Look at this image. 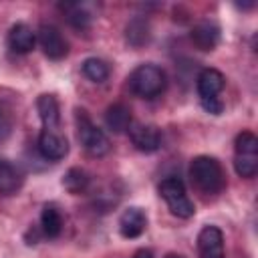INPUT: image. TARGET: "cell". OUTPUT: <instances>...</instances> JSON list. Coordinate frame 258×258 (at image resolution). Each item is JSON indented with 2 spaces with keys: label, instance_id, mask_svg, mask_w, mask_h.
<instances>
[{
  "label": "cell",
  "instance_id": "cell-20",
  "mask_svg": "<svg viewBox=\"0 0 258 258\" xmlns=\"http://www.w3.org/2000/svg\"><path fill=\"white\" fill-rule=\"evenodd\" d=\"M149 40V24L143 18H133L127 24V42L131 46H141Z\"/></svg>",
  "mask_w": 258,
  "mask_h": 258
},
{
  "label": "cell",
  "instance_id": "cell-10",
  "mask_svg": "<svg viewBox=\"0 0 258 258\" xmlns=\"http://www.w3.org/2000/svg\"><path fill=\"white\" fill-rule=\"evenodd\" d=\"M191 42L200 50H214L220 42V28L212 20H202L191 28Z\"/></svg>",
  "mask_w": 258,
  "mask_h": 258
},
{
  "label": "cell",
  "instance_id": "cell-9",
  "mask_svg": "<svg viewBox=\"0 0 258 258\" xmlns=\"http://www.w3.org/2000/svg\"><path fill=\"white\" fill-rule=\"evenodd\" d=\"M129 135H131V143L135 145V149L143 151V153H153L159 149L161 145V133L155 125H133L129 127Z\"/></svg>",
  "mask_w": 258,
  "mask_h": 258
},
{
  "label": "cell",
  "instance_id": "cell-16",
  "mask_svg": "<svg viewBox=\"0 0 258 258\" xmlns=\"http://www.w3.org/2000/svg\"><path fill=\"white\" fill-rule=\"evenodd\" d=\"M105 123L113 133H123L131 127V111L123 103H115L105 111Z\"/></svg>",
  "mask_w": 258,
  "mask_h": 258
},
{
  "label": "cell",
  "instance_id": "cell-19",
  "mask_svg": "<svg viewBox=\"0 0 258 258\" xmlns=\"http://www.w3.org/2000/svg\"><path fill=\"white\" fill-rule=\"evenodd\" d=\"M83 73H85V77L89 79V81H93V83H103V81H107V77H109V73H111V69H109V64L103 60V58H87L85 62H83Z\"/></svg>",
  "mask_w": 258,
  "mask_h": 258
},
{
  "label": "cell",
  "instance_id": "cell-22",
  "mask_svg": "<svg viewBox=\"0 0 258 258\" xmlns=\"http://www.w3.org/2000/svg\"><path fill=\"white\" fill-rule=\"evenodd\" d=\"M10 131H12V113L4 103H0V143L10 135Z\"/></svg>",
  "mask_w": 258,
  "mask_h": 258
},
{
  "label": "cell",
  "instance_id": "cell-21",
  "mask_svg": "<svg viewBox=\"0 0 258 258\" xmlns=\"http://www.w3.org/2000/svg\"><path fill=\"white\" fill-rule=\"evenodd\" d=\"M60 8L67 12L69 22L75 28H87L91 22V14L81 6V4H60Z\"/></svg>",
  "mask_w": 258,
  "mask_h": 258
},
{
  "label": "cell",
  "instance_id": "cell-15",
  "mask_svg": "<svg viewBox=\"0 0 258 258\" xmlns=\"http://www.w3.org/2000/svg\"><path fill=\"white\" fill-rule=\"evenodd\" d=\"M36 111L40 115V121L44 125V129H58V103L54 99V95H40L36 99Z\"/></svg>",
  "mask_w": 258,
  "mask_h": 258
},
{
  "label": "cell",
  "instance_id": "cell-17",
  "mask_svg": "<svg viewBox=\"0 0 258 258\" xmlns=\"http://www.w3.org/2000/svg\"><path fill=\"white\" fill-rule=\"evenodd\" d=\"M40 226H42V234L48 238H56L62 230V216L58 212V208L54 204H46L42 208L40 214Z\"/></svg>",
  "mask_w": 258,
  "mask_h": 258
},
{
  "label": "cell",
  "instance_id": "cell-25",
  "mask_svg": "<svg viewBox=\"0 0 258 258\" xmlns=\"http://www.w3.org/2000/svg\"><path fill=\"white\" fill-rule=\"evenodd\" d=\"M167 258H183V256H179V254H167Z\"/></svg>",
  "mask_w": 258,
  "mask_h": 258
},
{
  "label": "cell",
  "instance_id": "cell-13",
  "mask_svg": "<svg viewBox=\"0 0 258 258\" xmlns=\"http://www.w3.org/2000/svg\"><path fill=\"white\" fill-rule=\"evenodd\" d=\"M224 89V75L218 69H204L198 77L200 99H214Z\"/></svg>",
  "mask_w": 258,
  "mask_h": 258
},
{
  "label": "cell",
  "instance_id": "cell-4",
  "mask_svg": "<svg viewBox=\"0 0 258 258\" xmlns=\"http://www.w3.org/2000/svg\"><path fill=\"white\" fill-rule=\"evenodd\" d=\"M75 119H77V137L81 141V145L95 157H101L109 151V139L103 133V129H99L91 117L87 115L85 109H77L75 111Z\"/></svg>",
  "mask_w": 258,
  "mask_h": 258
},
{
  "label": "cell",
  "instance_id": "cell-24",
  "mask_svg": "<svg viewBox=\"0 0 258 258\" xmlns=\"http://www.w3.org/2000/svg\"><path fill=\"white\" fill-rule=\"evenodd\" d=\"M135 258H153V254L149 250H137L135 252Z\"/></svg>",
  "mask_w": 258,
  "mask_h": 258
},
{
  "label": "cell",
  "instance_id": "cell-12",
  "mask_svg": "<svg viewBox=\"0 0 258 258\" xmlns=\"http://www.w3.org/2000/svg\"><path fill=\"white\" fill-rule=\"evenodd\" d=\"M34 42H36V36L32 32V28L26 26V24H22V22L20 24H14L10 28V32H8V46L14 52H18V54L30 52L34 48Z\"/></svg>",
  "mask_w": 258,
  "mask_h": 258
},
{
  "label": "cell",
  "instance_id": "cell-1",
  "mask_svg": "<svg viewBox=\"0 0 258 258\" xmlns=\"http://www.w3.org/2000/svg\"><path fill=\"white\" fill-rule=\"evenodd\" d=\"M189 179L202 194H220L226 185V175L218 159L210 155H198L189 163Z\"/></svg>",
  "mask_w": 258,
  "mask_h": 258
},
{
  "label": "cell",
  "instance_id": "cell-7",
  "mask_svg": "<svg viewBox=\"0 0 258 258\" xmlns=\"http://www.w3.org/2000/svg\"><path fill=\"white\" fill-rule=\"evenodd\" d=\"M38 151L42 153L44 159L58 161L67 155L69 143L58 129H42L38 135Z\"/></svg>",
  "mask_w": 258,
  "mask_h": 258
},
{
  "label": "cell",
  "instance_id": "cell-2",
  "mask_svg": "<svg viewBox=\"0 0 258 258\" xmlns=\"http://www.w3.org/2000/svg\"><path fill=\"white\" fill-rule=\"evenodd\" d=\"M129 89L141 99H153L165 89V73L157 64H139L129 75Z\"/></svg>",
  "mask_w": 258,
  "mask_h": 258
},
{
  "label": "cell",
  "instance_id": "cell-5",
  "mask_svg": "<svg viewBox=\"0 0 258 258\" xmlns=\"http://www.w3.org/2000/svg\"><path fill=\"white\" fill-rule=\"evenodd\" d=\"M159 196L165 200L167 208L177 218H191L194 216V204L185 194V187L179 177H165L159 183Z\"/></svg>",
  "mask_w": 258,
  "mask_h": 258
},
{
  "label": "cell",
  "instance_id": "cell-23",
  "mask_svg": "<svg viewBox=\"0 0 258 258\" xmlns=\"http://www.w3.org/2000/svg\"><path fill=\"white\" fill-rule=\"evenodd\" d=\"M200 101H202V107L208 113H212V115H220L222 109H224V105H222V101L218 97H214V99H200Z\"/></svg>",
  "mask_w": 258,
  "mask_h": 258
},
{
  "label": "cell",
  "instance_id": "cell-6",
  "mask_svg": "<svg viewBox=\"0 0 258 258\" xmlns=\"http://www.w3.org/2000/svg\"><path fill=\"white\" fill-rule=\"evenodd\" d=\"M38 42H40V48L44 50V54L52 60H58L62 56H67L69 52V44L67 40L62 38L60 30L52 24H40L38 28Z\"/></svg>",
  "mask_w": 258,
  "mask_h": 258
},
{
  "label": "cell",
  "instance_id": "cell-18",
  "mask_svg": "<svg viewBox=\"0 0 258 258\" xmlns=\"http://www.w3.org/2000/svg\"><path fill=\"white\" fill-rule=\"evenodd\" d=\"M62 185H64V189H67L69 194H81V191H85V189L89 187V175H87L85 169L73 167V169H69V171L64 173Z\"/></svg>",
  "mask_w": 258,
  "mask_h": 258
},
{
  "label": "cell",
  "instance_id": "cell-14",
  "mask_svg": "<svg viewBox=\"0 0 258 258\" xmlns=\"http://www.w3.org/2000/svg\"><path fill=\"white\" fill-rule=\"evenodd\" d=\"M22 181H24L22 171L8 159H0V194L2 196L16 194L20 189Z\"/></svg>",
  "mask_w": 258,
  "mask_h": 258
},
{
  "label": "cell",
  "instance_id": "cell-3",
  "mask_svg": "<svg viewBox=\"0 0 258 258\" xmlns=\"http://www.w3.org/2000/svg\"><path fill=\"white\" fill-rule=\"evenodd\" d=\"M234 169L246 179L258 171V137L252 131H242L234 141Z\"/></svg>",
  "mask_w": 258,
  "mask_h": 258
},
{
  "label": "cell",
  "instance_id": "cell-8",
  "mask_svg": "<svg viewBox=\"0 0 258 258\" xmlns=\"http://www.w3.org/2000/svg\"><path fill=\"white\" fill-rule=\"evenodd\" d=\"M198 252L200 258H226L224 256V236L216 226H206L198 234Z\"/></svg>",
  "mask_w": 258,
  "mask_h": 258
},
{
  "label": "cell",
  "instance_id": "cell-11",
  "mask_svg": "<svg viewBox=\"0 0 258 258\" xmlns=\"http://www.w3.org/2000/svg\"><path fill=\"white\" fill-rule=\"evenodd\" d=\"M147 218L141 208H127L119 218V232L125 238H137L145 232Z\"/></svg>",
  "mask_w": 258,
  "mask_h": 258
}]
</instances>
